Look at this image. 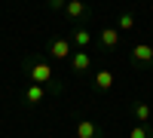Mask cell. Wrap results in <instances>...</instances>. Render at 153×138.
Here are the masks:
<instances>
[{"label": "cell", "instance_id": "cell-9", "mask_svg": "<svg viewBox=\"0 0 153 138\" xmlns=\"http://www.w3.org/2000/svg\"><path fill=\"white\" fill-rule=\"evenodd\" d=\"M132 120H138V123H147L153 120V107L147 104V101H132Z\"/></svg>", "mask_w": 153, "mask_h": 138}, {"label": "cell", "instance_id": "cell-5", "mask_svg": "<svg viewBox=\"0 0 153 138\" xmlns=\"http://www.w3.org/2000/svg\"><path fill=\"white\" fill-rule=\"evenodd\" d=\"M98 43H101V49L113 52V49L120 46V31H117V28H110V25H104V28L98 31Z\"/></svg>", "mask_w": 153, "mask_h": 138}, {"label": "cell", "instance_id": "cell-12", "mask_svg": "<svg viewBox=\"0 0 153 138\" xmlns=\"http://www.w3.org/2000/svg\"><path fill=\"white\" fill-rule=\"evenodd\" d=\"M135 28V16H132V12H120V16H117V31L123 34V31H132Z\"/></svg>", "mask_w": 153, "mask_h": 138}, {"label": "cell", "instance_id": "cell-8", "mask_svg": "<svg viewBox=\"0 0 153 138\" xmlns=\"http://www.w3.org/2000/svg\"><path fill=\"white\" fill-rule=\"evenodd\" d=\"M65 16H68L71 22H76V19H86V16H89V6H86V0H68V6H65Z\"/></svg>", "mask_w": 153, "mask_h": 138}, {"label": "cell", "instance_id": "cell-11", "mask_svg": "<svg viewBox=\"0 0 153 138\" xmlns=\"http://www.w3.org/2000/svg\"><path fill=\"white\" fill-rule=\"evenodd\" d=\"M74 132H76V138H98V135H101V132H98V126H95L92 120H80Z\"/></svg>", "mask_w": 153, "mask_h": 138}, {"label": "cell", "instance_id": "cell-13", "mask_svg": "<svg viewBox=\"0 0 153 138\" xmlns=\"http://www.w3.org/2000/svg\"><path fill=\"white\" fill-rule=\"evenodd\" d=\"M129 138H153V132H150V126H144V123H135L129 129Z\"/></svg>", "mask_w": 153, "mask_h": 138}, {"label": "cell", "instance_id": "cell-6", "mask_svg": "<svg viewBox=\"0 0 153 138\" xmlns=\"http://www.w3.org/2000/svg\"><path fill=\"white\" fill-rule=\"evenodd\" d=\"M46 86H40V83H31L28 89H25V104H31V107H37V104H43V98H46Z\"/></svg>", "mask_w": 153, "mask_h": 138}, {"label": "cell", "instance_id": "cell-14", "mask_svg": "<svg viewBox=\"0 0 153 138\" xmlns=\"http://www.w3.org/2000/svg\"><path fill=\"white\" fill-rule=\"evenodd\" d=\"M46 6L52 9V12H65V6H68V0H46Z\"/></svg>", "mask_w": 153, "mask_h": 138}, {"label": "cell", "instance_id": "cell-10", "mask_svg": "<svg viewBox=\"0 0 153 138\" xmlns=\"http://www.w3.org/2000/svg\"><path fill=\"white\" fill-rule=\"evenodd\" d=\"M71 43H74L76 49L92 46V31H86V28H74V31H71Z\"/></svg>", "mask_w": 153, "mask_h": 138}, {"label": "cell", "instance_id": "cell-2", "mask_svg": "<svg viewBox=\"0 0 153 138\" xmlns=\"http://www.w3.org/2000/svg\"><path fill=\"white\" fill-rule=\"evenodd\" d=\"M49 55H52L55 61H68L74 55V43L68 40V37H52V40H49Z\"/></svg>", "mask_w": 153, "mask_h": 138}, {"label": "cell", "instance_id": "cell-7", "mask_svg": "<svg viewBox=\"0 0 153 138\" xmlns=\"http://www.w3.org/2000/svg\"><path fill=\"white\" fill-rule=\"evenodd\" d=\"M92 83H95V89H101V92H110V89H113V83H117V77H113V71L101 68V71H95Z\"/></svg>", "mask_w": 153, "mask_h": 138}, {"label": "cell", "instance_id": "cell-4", "mask_svg": "<svg viewBox=\"0 0 153 138\" xmlns=\"http://www.w3.org/2000/svg\"><path fill=\"white\" fill-rule=\"evenodd\" d=\"M132 61H135V65L138 68H153V46L150 43H135L132 46Z\"/></svg>", "mask_w": 153, "mask_h": 138}, {"label": "cell", "instance_id": "cell-3", "mask_svg": "<svg viewBox=\"0 0 153 138\" xmlns=\"http://www.w3.org/2000/svg\"><path fill=\"white\" fill-rule=\"evenodd\" d=\"M68 65H71V71H74V74H89L95 61H92V55H89L86 49H76V52L68 58Z\"/></svg>", "mask_w": 153, "mask_h": 138}, {"label": "cell", "instance_id": "cell-1", "mask_svg": "<svg viewBox=\"0 0 153 138\" xmlns=\"http://www.w3.org/2000/svg\"><path fill=\"white\" fill-rule=\"evenodd\" d=\"M25 71H28L31 83L46 86L49 92H61V89H65V86H61V80L55 77V68L49 65V61H40V58H25Z\"/></svg>", "mask_w": 153, "mask_h": 138}]
</instances>
